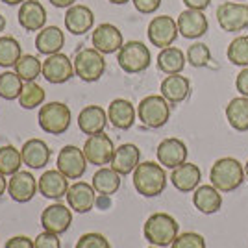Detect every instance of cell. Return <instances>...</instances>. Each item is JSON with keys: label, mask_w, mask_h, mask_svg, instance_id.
Returning <instances> with one entry per match:
<instances>
[{"label": "cell", "mask_w": 248, "mask_h": 248, "mask_svg": "<svg viewBox=\"0 0 248 248\" xmlns=\"http://www.w3.org/2000/svg\"><path fill=\"white\" fill-rule=\"evenodd\" d=\"M108 126V111L100 106H85L78 115V128L85 135L102 134Z\"/></svg>", "instance_id": "obj_23"}, {"label": "cell", "mask_w": 248, "mask_h": 248, "mask_svg": "<svg viewBox=\"0 0 248 248\" xmlns=\"http://www.w3.org/2000/svg\"><path fill=\"white\" fill-rule=\"evenodd\" d=\"M37 123L43 132L50 135H62L71 126V109L63 102H48L41 106Z\"/></svg>", "instance_id": "obj_6"}, {"label": "cell", "mask_w": 248, "mask_h": 248, "mask_svg": "<svg viewBox=\"0 0 248 248\" xmlns=\"http://www.w3.org/2000/svg\"><path fill=\"white\" fill-rule=\"evenodd\" d=\"M74 63L65 56V54H52L46 56V60L43 62V76L45 80L50 83H65L74 76Z\"/></svg>", "instance_id": "obj_13"}, {"label": "cell", "mask_w": 248, "mask_h": 248, "mask_svg": "<svg viewBox=\"0 0 248 248\" xmlns=\"http://www.w3.org/2000/svg\"><path fill=\"white\" fill-rule=\"evenodd\" d=\"M87 169V157L74 145H65L58 154V170L69 180H80Z\"/></svg>", "instance_id": "obj_10"}, {"label": "cell", "mask_w": 248, "mask_h": 248, "mask_svg": "<svg viewBox=\"0 0 248 248\" xmlns=\"http://www.w3.org/2000/svg\"><path fill=\"white\" fill-rule=\"evenodd\" d=\"M237 2H243V0H237Z\"/></svg>", "instance_id": "obj_54"}, {"label": "cell", "mask_w": 248, "mask_h": 248, "mask_svg": "<svg viewBox=\"0 0 248 248\" xmlns=\"http://www.w3.org/2000/svg\"><path fill=\"white\" fill-rule=\"evenodd\" d=\"M137 109L126 98H115L108 108V121L117 130H130L135 123Z\"/></svg>", "instance_id": "obj_26"}, {"label": "cell", "mask_w": 248, "mask_h": 248, "mask_svg": "<svg viewBox=\"0 0 248 248\" xmlns=\"http://www.w3.org/2000/svg\"><path fill=\"white\" fill-rule=\"evenodd\" d=\"M245 174H247V178H248V161H247V165H245Z\"/></svg>", "instance_id": "obj_52"}, {"label": "cell", "mask_w": 248, "mask_h": 248, "mask_svg": "<svg viewBox=\"0 0 248 248\" xmlns=\"http://www.w3.org/2000/svg\"><path fill=\"white\" fill-rule=\"evenodd\" d=\"M0 2H4L8 6H21L22 2H26V0H0Z\"/></svg>", "instance_id": "obj_49"}, {"label": "cell", "mask_w": 248, "mask_h": 248, "mask_svg": "<svg viewBox=\"0 0 248 248\" xmlns=\"http://www.w3.org/2000/svg\"><path fill=\"white\" fill-rule=\"evenodd\" d=\"M187 63L191 67H206L211 62V50L206 43H193L189 48H187Z\"/></svg>", "instance_id": "obj_39"}, {"label": "cell", "mask_w": 248, "mask_h": 248, "mask_svg": "<svg viewBox=\"0 0 248 248\" xmlns=\"http://www.w3.org/2000/svg\"><path fill=\"white\" fill-rule=\"evenodd\" d=\"M159 91L167 102L174 106L187 100V96L191 94V82L187 76H182V74H169L159 85Z\"/></svg>", "instance_id": "obj_25"}, {"label": "cell", "mask_w": 248, "mask_h": 248, "mask_svg": "<svg viewBox=\"0 0 248 248\" xmlns=\"http://www.w3.org/2000/svg\"><path fill=\"white\" fill-rule=\"evenodd\" d=\"M37 184H39V193L50 200H62L63 197H67V191L71 187L69 178L63 172H60L58 169L43 172V176L37 180Z\"/></svg>", "instance_id": "obj_22"}, {"label": "cell", "mask_w": 248, "mask_h": 248, "mask_svg": "<svg viewBox=\"0 0 248 248\" xmlns=\"http://www.w3.org/2000/svg\"><path fill=\"white\" fill-rule=\"evenodd\" d=\"M193 204L200 213L213 215L222 206V195L217 187L213 186H198L193 191Z\"/></svg>", "instance_id": "obj_29"}, {"label": "cell", "mask_w": 248, "mask_h": 248, "mask_svg": "<svg viewBox=\"0 0 248 248\" xmlns=\"http://www.w3.org/2000/svg\"><path fill=\"white\" fill-rule=\"evenodd\" d=\"M74 73L82 82H98L106 73V60L104 54L96 48H82L74 56Z\"/></svg>", "instance_id": "obj_7"}, {"label": "cell", "mask_w": 248, "mask_h": 248, "mask_svg": "<svg viewBox=\"0 0 248 248\" xmlns=\"http://www.w3.org/2000/svg\"><path fill=\"white\" fill-rule=\"evenodd\" d=\"M141 163V150L137 145L132 143H124L119 148H115L113 159H111V169L121 176L134 174L137 165Z\"/></svg>", "instance_id": "obj_21"}, {"label": "cell", "mask_w": 248, "mask_h": 248, "mask_svg": "<svg viewBox=\"0 0 248 248\" xmlns=\"http://www.w3.org/2000/svg\"><path fill=\"white\" fill-rule=\"evenodd\" d=\"M19 24L26 31H39L46 24V10L39 0H26L19 8Z\"/></svg>", "instance_id": "obj_20"}, {"label": "cell", "mask_w": 248, "mask_h": 248, "mask_svg": "<svg viewBox=\"0 0 248 248\" xmlns=\"http://www.w3.org/2000/svg\"><path fill=\"white\" fill-rule=\"evenodd\" d=\"M150 248H159V247H150Z\"/></svg>", "instance_id": "obj_53"}, {"label": "cell", "mask_w": 248, "mask_h": 248, "mask_svg": "<svg viewBox=\"0 0 248 248\" xmlns=\"http://www.w3.org/2000/svg\"><path fill=\"white\" fill-rule=\"evenodd\" d=\"M187 145L182 141V139H176V137H167L163 139L159 145H157V150H155V155H157V161L165 169H176L182 163L187 161Z\"/></svg>", "instance_id": "obj_16"}, {"label": "cell", "mask_w": 248, "mask_h": 248, "mask_svg": "<svg viewBox=\"0 0 248 248\" xmlns=\"http://www.w3.org/2000/svg\"><path fill=\"white\" fill-rule=\"evenodd\" d=\"M245 178H247L245 167L235 157H220L209 170L211 186L217 187L220 193H232L239 189L243 186Z\"/></svg>", "instance_id": "obj_2"}, {"label": "cell", "mask_w": 248, "mask_h": 248, "mask_svg": "<svg viewBox=\"0 0 248 248\" xmlns=\"http://www.w3.org/2000/svg\"><path fill=\"white\" fill-rule=\"evenodd\" d=\"M37 191H39V184L35 176L28 170H19L8 180V195L19 204L30 202Z\"/></svg>", "instance_id": "obj_15"}, {"label": "cell", "mask_w": 248, "mask_h": 248, "mask_svg": "<svg viewBox=\"0 0 248 248\" xmlns=\"http://www.w3.org/2000/svg\"><path fill=\"white\" fill-rule=\"evenodd\" d=\"M24 87V82L21 76L11 71H4L0 74V98L4 100H15L21 96V91Z\"/></svg>", "instance_id": "obj_36"}, {"label": "cell", "mask_w": 248, "mask_h": 248, "mask_svg": "<svg viewBox=\"0 0 248 248\" xmlns=\"http://www.w3.org/2000/svg\"><path fill=\"white\" fill-rule=\"evenodd\" d=\"M180 224L176 222V218L169 213H154L146 218L143 233L145 239L152 247H170L174 243V239L180 235Z\"/></svg>", "instance_id": "obj_3"}, {"label": "cell", "mask_w": 248, "mask_h": 248, "mask_svg": "<svg viewBox=\"0 0 248 248\" xmlns=\"http://www.w3.org/2000/svg\"><path fill=\"white\" fill-rule=\"evenodd\" d=\"M83 154L87 157V163L96 167H106L111 163L115 154V146L113 141L109 135L96 134V135H89L85 145H83Z\"/></svg>", "instance_id": "obj_9"}, {"label": "cell", "mask_w": 248, "mask_h": 248, "mask_svg": "<svg viewBox=\"0 0 248 248\" xmlns=\"http://www.w3.org/2000/svg\"><path fill=\"white\" fill-rule=\"evenodd\" d=\"M91 186L94 187L98 197H111L121 187V174L115 172L111 167H100L93 174Z\"/></svg>", "instance_id": "obj_31"}, {"label": "cell", "mask_w": 248, "mask_h": 248, "mask_svg": "<svg viewBox=\"0 0 248 248\" xmlns=\"http://www.w3.org/2000/svg\"><path fill=\"white\" fill-rule=\"evenodd\" d=\"M187 10H198V11H204L211 4V0H184Z\"/></svg>", "instance_id": "obj_46"}, {"label": "cell", "mask_w": 248, "mask_h": 248, "mask_svg": "<svg viewBox=\"0 0 248 248\" xmlns=\"http://www.w3.org/2000/svg\"><path fill=\"white\" fill-rule=\"evenodd\" d=\"M67 204L76 213H89L96 206V191L91 184L76 182L67 191Z\"/></svg>", "instance_id": "obj_18"}, {"label": "cell", "mask_w": 248, "mask_h": 248, "mask_svg": "<svg viewBox=\"0 0 248 248\" xmlns=\"http://www.w3.org/2000/svg\"><path fill=\"white\" fill-rule=\"evenodd\" d=\"M132 2H134L135 10L143 15H150L159 10V6H161V0H132Z\"/></svg>", "instance_id": "obj_43"}, {"label": "cell", "mask_w": 248, "mask_h": 248, "mask_svg": "<svg viewBox=\"0 0 248 248\" xmlns=\"http://www.w3.org/2000/svg\"><path fill=\"white\" fill-rule=\"evenodd\" d=\"M134 187L145 198L159 197L167 187L165 167L155 161H141L134 170Z\"/></svg>", "instance_id": "obj_1"}, {"label": "cell", "mask_w": 248, "mask_h": 248, "mask_svg": "<svg viewBox=\"0 0 248 248\" xmlns=\"http://www.w3.org/2000/svg\"><path fill=\"white\" fill-rule=\"evenodd\" d=\"M22 163V155L21 150H17L15 146L6 145L0 146V172L4 176H13L15 172L21 170Z\"/></svg>", "instance_id": "obj_35"}, {"label": "cell", "mask_w": 248, "mask_h": 248, "mask_svg": "<svg viewBox=\"0 0 248 248\" xmlns=\"http://www.w3.org/2000/svg\"><path fill=\"white\" fill-rule=\"evenodd\" d=\"M111 4H115V6H123V4H128L130 0H109Z\"/></svg>", "instance_id": "obj_51"}, {"label": "cell", "mask_w": 248, "mask_h": 248, "mask_svg": "<svg viewBox=\"0 0 248 248\" xmlns=\"http://www.w3.org/2000/svg\"><path fill=\"white\" fill-rule=\"evenodd\" d=\"M157 69L163 74H182L187 63V56L178 46H167L157 54Z\"/></svg>", "instance_id": "obj_30"}, {"label": "cell", "mask_w": 248, "mask_h": 248, "mask_svg": "<svg viewBox=\"0 0 248 248\" xmlns=\"http://www.w3.org/2000/svg\"><path fill=\"white\" fill-rule=\"evenodd\" d=\"M76 248H111V245L102 233L91 232V233H83L82 237L78 239Z\"/></svg>", "instance_id": "obj_41"}, {"label": "cell", "mask_w": 248, "mask_h": 248, "mask_svg": "<svg viewBox=\"0 0 248 248\" xmlns=\"http://www.w3.org/2000/svg\"><path fill=\"white\" fill-rule=\"evenodd\" d=\"M4 30H6V17L0 13V33H2Z\"/></svg>", "instance_id": "obj_50"}, {"label": "cell", "mask_w": 248, "mask_h": 248, "mask_svg": "<svg viewBox=\"0 0 248 248\" xmlns=\"http://www.w3.org/2000/svg\"><path fill=\"white\" fill-rule=\"evenodd\" d=\"M35 46L43 56L60 54L65 46V31L60 26H45L35 35Z\"/></svg>", "instance_id": "obj_28"}, {"label": "cell", "mask_w": 248, "mask_h": 248, "mask_svg": "<svg viewBox=\"0 0 248 248\" xmlns=\"http://www.w3.org/2000/svg\"><path fill=\"white\" fill-rule=\"evenodd\" d=\"M117 62L119 67L124 73L137 74L143 73L150 67L152 63V54L148 50L145 43L141 41H128L121 46V50L117 52Z\"/></svg>", "instance_id": "obj_5"}, {"label": "cell", "mask_w": 248, "mask_h": 248, "mask_svg": "<svg viewBox=\"0 0 248 248\" xmlns=\"http://www.w3.org/2000/svg\"><path fill=\"white\" fill-rule=\"evenodd\" d=\"M178 24L172 17L169 15H159V17H154L150 24H148V30H146V35H148V41L152 43L157 48H167L170 46L172 43L176 41L178 37Z\"/></svg>", "instance_id": "obj_11"}, {"label": "cell", "mask_w": 248, "mask_h": 248, "mask_svg": "<svg viewBox=\"0 0 248 248\" xmlns=\"http://www.w3.org/2000/svg\"><path fill=\"white\" fill-rule=\"evenodd\" d=\"M235 89L241 93V96H248V67H243V71L237 74Z\"/></svg>", "instance_id": "obj_45"}, {"label": "cell", "mask_w": 248, "mask_h": 248, "mask_svg": "<svg viewBox=\"0 0 248 248\" xmlns=\"http://www.w3.org/2000/svg\"><path fill=\"white\" fill-rule=\"evenodd\" d=\"M217 22L230 33L245 31L248 28V6L245 2H222L217 8Z\"/></svg>", "instance_id": "obj_8"}, {"label": "cell", "mask_w": 248, "mask_h": 248, "mask_svg": "<svg viewBox=\"0 0 248 248\" xmlns=\"http://www.w3.org/2000/svg\"><path fill=\"white\" fill-rule=\"evenodd\" d=\"M15 73L21 76L22 82H35L43 74V62L31 54H22L15 63Z\"/></svg>", "instance_id": "obj_33"}, {"label": "cell", "mask_w": 248, "mask_h": 248, "mask_svg": "<svg viewBox=\"0 0 248 248\" xmlns=\"http://www.w3.org/2000/svg\"><path fill=\"white\" fill-rule=\"evenodd\" d=\"M137 117L146 128H161L170 119V104L161 94H148L137 106Z\"/></svg>", "instance_id": "obj_4"}, {"label": "cell", "mask_w": 248, "mask_h": 248, "mask_svg": "<svg viewBox=\"0 0 248 248\" xmlns=\"http://www.w3.org/2000/svg\"><path fill=\"white\" fill-rule=\"evenodd\" d=\"M50 4L52 6H56V8H63V10L67 8V10H69L71 6L76 4V0H50Z\"/></svg>", "instance_id": "obj_47"}, {"label": "cell", "mask_w": 248, "mask_h": 248, "mask_svg": "<svg viewBox=\"0 0 248 248\" xmlns=\"http://www.w3.org/2000/svg\"><path fill=\"white\" fill-rule=\"evenodd\" d=\"M170 248H206V239L197 232H186L174 239Z\"/></svg>", "instance_id": "obj_40"}, {"label": "cell", "mask_w": 248, "mask_h": 248, "mask_svg": "<svg viewBox=\"0 0 248 248\" xmlns=\"http://www.w3.org/2000/svg\"><path fill=\"white\" fill-rule=\"evenodd\" d=\"M4 248H35V245H33V239L26 235H15L6 241Z\"/></svg>", "instance_id": "obj_44"}, {"label": "cell", "mask_w": 248, "mask_h": 248, "mask_svg": "<svg viewBox=\"0 0 248 248\" xmlns=\"http://www.w3.org/2000/svg\"><path fill=\"white\" fill-rule=\"evenodd\" d=\"M6 189H8V180H6V176L0 172V197L6 193Z\"/></svg>", "instance_id": "obj_48"}, {"label": "cell", "mask_w": 248, "mask_h": 248, "mask_svg": "<svg viewBox=\"0 0 248 248\" xmlns=\"http://www.w3.org/2000/svg\"><path fill=\"white\" fill-rule=\"evenodd\" d=\"M45 98H46V93L39 83L24 82V87H22L21 96H19V104L24 109H35V108L43 106Z\"/></svg>", "instance_id": "obj_37"}, {"label": "cell", "mask_w": 248, "mask_h": 248, "mask_svg": "<svg viewBox=\"0 0 248 248\" xmlns=\"http://www.w3.org/2000/svg\"><path fill=\"white\" fill-rule=\"evenodd\" d=\"M71 224H73V213H71V207H67L65 204L58 202L43 209L41 226L45 232L62 235L71 228Z\"/></svg>", "instance_id": "obj_14"}, {"label": "cell", "mask_w": 248, "mask_h": 248, "mask_svg": "<svg viewBox=\"0 0 248 248\" xmlns=\"http://www.w3.org/2000/svg\"><path fill=\"white\" fill-rule=\"evenodd\" d=\"M226 56L233 65L248 67V35H237L228 45Z\"/></svg>", "instance_id": "obj_38"}, {"label": "cell", "mask_w": 248, "mask_h": 248, "mask_svg": "<svg viewBox=\"0 0 248 248\" xmlns=\"http://www.w3.org/2000/svg\"><path fill=\"white\" fill-rule=\"evenodd\" d=\"M22 163L28 169H45L50 163L52 150L43 139H28L21 148Z\"/></svg>", "instance_id": "obj_24"}, {"label": "cell", "mask_w": 248, "mask_h": 248, "mask_svg": "<svg viewBox=\"0 0 248 248\" xmlns=\"http://www.w3.org/2000/svg\"><path fill=\"white\" fill-rule=\"evenodd\" d=\"M21 56L22 48L15 37H10V35L0 37V67L2 69L15 67V63L19 62Z\"/></svg>", "instance_id": "obj_34"}, {"label": "cell", "mask_w": 248, "mask_h": 248, "mask_svg": "<svg viewBox=\"0 0 248 248\" xmlns=\"http://www.w3.org/2000/svg\"><path fill=\"white\" fill-rule=\"evenodd\" d=\"M178 31L180 35H184L186 39H198L204 33H207L209 22L207 17L204 15V11L198 10H186L178 15Z\"/></svg>", "instance_id": "obj_17"}, {"label": "cell", "mask_w": 248, "mask_h": 248, "mask_svg": "<svg viewBox=\"0 0 248 248\" xmlns=\"http://www.w3.org/2000/svg\"><path fill=\"white\" fill-rule=\"evenodd\" d=\"M33 245L35 248H62V243L56 233H50V232H43L37 237L33 239Z\"/></svg>", "instance_id": "obj_42"}, {"label": "cell", "mask_w": 248, "mask_h": 248, "mask_svg": "<svg viewBox=\"0 0 248 248\" xmlns=\"http://www.w3.org/2000/svg\"><path fill=\"white\" fill-rule=\"evenodd\" d=\"M202 180V170L195 163H182L180 167L172 169L170 172V182L180 193H193Z\"/></svg>", "instance_id": "obj_27"}, {"label": "cell", "mask_w": 248, "mask_h": 248, "mask_svg": "<svg viewBox=\"0 0 248 248\" xmlns=\"http://www.w3.org/2000/svg\"><path fill=\"white\" fill-rule=\"evenodd\" d=\"M91 41H93V48H96L100 54L106 56V54H115V52L121 50V46L124 45V37L123 31L115 24L102 22V24L94 26Z\"/></svg>", "instance_id": "obj_12"}, {"label": "cell", "mask_w": 248, "mask_h": 248, "mask_svg": "<svg viewBox=\"0 0 248 248\" xmlns=\"http://www.w3.org/2000/svg\"><path fill=\"white\" fill-rule=\"evenodd\" d=\"M94 26V13L83 4H74L65 13V28L73 35H83Z\"/></svg>", "instance_id": "obj_19"}, {"label": "cell", "mask_w": 248, "mask_h": 248, "mask_svg": "<svg viewBox=\"0 0 248 248\" xmlns=\"http://www.w3.org/2000/svg\"><path fill=\"white\" fill-rule=\"evenodd\" d=\"M226 121L237 132H248V96L232 98L226 106Z\"/></svg>", "instance_id": "obj_32"}]
</instances>
